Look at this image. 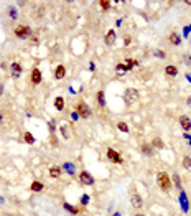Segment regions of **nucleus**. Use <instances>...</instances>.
I'll return each mask as SVG.
<instances>
[{"label": "nucleus", "mask_w": 191, "mask_h": 216, "mask_svg": "<svg viewBox=\"0 0 191 216\" xmlns=\"http://www.w3.org/2000/svg\"><path fill=\"white\" fill-rule=\"evenodd\" d=\"M157 183L163 191H170V188H172V177L166 172H158L157 173Z\"/></svg>", "instance_id": "obj_1"}, {"label": "nucleus", "mask_w": 191, "mask_h": 216, "mask_svg": "<svg viewBox=\"0 0 191 216\" xmlns=\"http://www.w3.org/2000/svg\"><path fill=\"white\" fill-rule=\"evenodd\" d=\"M74 112L78 114L79 117H83V119H89V117L92 116V111H91V107L84 103V101H79L78 104H76V107H74Z\"/></svg>", "instance_id": "obj_2"}, {"label": "nucleus", "mask_w": 191, "mask_h": 216, "mask_svg": "<svg viewBox=\"0 0 191 216\" xmlns=\"http://www.w3.org/2000/svg\"><path fill=\"white\" fill-rule=\"evenodd\" d=\"M13 35L17 36V38H22V40L30 38L31 36V28L28 25H18V27L13 28Z\"/></svg>", "instance_id": "obj_3"}, {"label": "nucleus", "mask_w": 191, "mask_h": 216, "mask_svg": "<svg viewBox=\"0 0 191 216\" xmlns=\"http://www.w3.org/2000/svg\"><path fill=\"white\" fill-rule=\"evenodd\" d=\"M139 91H137L135 88H129L127 91H125V94H124V99H125V103H127L129 106H132V104H135L137 101H139Z\"/></svg>", "instance_id": "obj_4"}, {"label": "nucleus", "mask_w": 191, "mask_h": 216, "mask_svg": "<svg viewBox=\"0 0 191 216\" xmlns=\"http://www.w3.org/2000/svg\"><path fill=\"white\" fill-rule=\"evenodd\" d=\"M105 155H107V158L111 162H114V164H117V165H120V164H124V158H122V155L117 150H114V149H107V152H105Z\"/></svg>", "instance_id": "obj_5"}, {"label": "nucleus", "mask_w": 191, "mask_h": 216, "mask_svg": "<svg viewBox=\"0 0 191 216\" xmlns=\"http://www.w3.org/2000/svg\"><path fill=\"white\" fill-rule=\"evenodd\" d=\"M79 182H81V185H86V186H91V185H94V177H92L91 173L87 172V170H83V172L79 173Z\"/></svg>", "instance_id": "obj_6"}, {"label": "nucleus", "mask_w": 191, "mask_h": 216, "mask_svg": "<svg viewBox=\"0 0 191 216\" xmlns=\"http://www.w3.org/2000/svg\"><path fill=\"white\" fill-rule=\"evenodd\" d=\"M130 205L135 208V210H140V208H143V200H142V196L137 193V191L130 195Z\"/></svg>", "instance_id": "obj_7"}, {"label": "nucleus", "mask_w": 191, "mask_h": 216, "mask_svg": "<svg viewBox=\"0 0 191 216\" xmlns=\"http://www.w3.org/2000/svg\"><path fill=\"white\" fill-rule=\"evenodd\" d=\"M115 40H117V33H115V30H109L107 33L104 35V43L107 45V46H112V45L115 43Z\"/></svg>", "instance_id": "obj_8"}, {"label": "nucleus", "mask_w": 191, "mask_h": 216, "mask_svg": "<svg viewBox=\"0 0 191 216\" xmlns=\"http://www.w3.org/2000/svg\"><path fill=\"white\" fill-rule=\"evenodd\" d=\"M178 124H180V127L185 130V132H189L191 130V119L188 116H181L180 119H178Z\"/></svg>", "instance_id": "obj_9"}, {"label": "nucleus", "mask_w": 191, "mask_h": 216, "mask_svg": "<svg viewBox=\"0 0 191 216\" xmlns=\"http://www.w3.org/2000/svg\"><path fill=\"white\" fill-rule=\"evenodd\" d=\"M53 76H55V79L61 81L66 76V68H64V64H58V66L55 68V71H53Z\"/></svg>", "instance_id": "obj_10"}, {"label": "nucleus", "mask_w": 191, "mask_h": 216, "mask_svg": "<svg viewBox=\"0 0 191 216\" xmlns=\"http://www.w3.org/2000/svg\"><path fill=\"white\" fill-rule=\"evenodd\" d=\"M59 132H61V135H63V139L64 140H69L71 139V129H69V125L66 124V122H63V124L59 125Z\"/></svg>", "instance_id": "obj_11"}, {"label": "nucleus", "mask_w": 191, "mask_h": 216, "mask_svg": "<svg viewBox=\"0 0 191 216\" xmlns=\"http://www.w3.org/2000/svg\"><path fill=\"white\" fill-rule=\"evenodd\" d=\"M30 81H31V84H33V86H36V84H40V83H41V71H40L38 68H33V71H31V78H30Z\"/></svg>", "instance_id": "obj_12"}, {"label": "nucleus", "mask_w": 191, "mask_h": 216, "mask_svg": "<svg viewBox=\"0 0 191 216\" xmlns=\"http://www.w3.org/2000/svg\"><path fill=\"white\" fill-rule=\"evenodd\" d=\"M22 64L20 63H12L10 64V73H12V76H13V78H20V76H22Z\"/></svg>", "instance_id": "obj_13"}, {"label": "nucleus", "mask_w": 191, "mask_h": 216, "mask_svg": "<svg viewBox=\"0 0 191 216\" xmlns=\"http://www.w3.org/2000/svg\"><path fill=\"white\" fill-rule=\"evenodd\" d=\"M140 152L143 153V155H148V157L155 155V149L152 147V144H142L140 145Z\"/></svg>", "instance_id": "obj_14"}, {"label": "nucleus", "mask_w": 191, "mask_h": 216, "mask_svg": "<svg viewBox=\"0 0 191 216\" xmlns=\"http://www.w3.org/2000/svg\"><path fill=\"white\" fill-rule=\"evenodd\" d=\"M168 41L173 45V46H180L181 45V36L176 33V31H172L170 33V36H168Z\"/></svg>", "instance_id": "obj_15"}, {"label": "nucleus", "mask_w": 191, "mask_h": 216, "mask_svg": "<svg viewBox=\"0 0 191 216\" xmlns=\"http://www.w3.org/2000/svg\"><path fill=\"white\" fill-rule=\"evenodd\" d=\"M7 15H9V18L12 22H15V20H18V10L15 5H9V9H7Z\"/></svg>", "instance_id": "obj_16"}, {"label": "nucleus", "mask_w": 191, "mask_h": 216, "mask_svg": "<svg viewBox=\"0 0 191 216\" xmlns=\"http://www.w3.org/2000/svg\"><path fill=\"white\" fill-rule=\"evenodd\" d=\"M96 99H97V104H99L101 107H105V92L102 89L96 92Z\"/></svg>", "instance_id": "obj_17"}, {"label": "nucleus", "mask_w": 191, "mask_h": 216, "mask_svg": "<svg viewBox=\"0 0 191 216\" xmlns=\"http://www.w3.org/2000/svg\"><path fill=\"white\" fill-rule=\"evenodd\" d=\"M152 147L161 150V149H165V142L161 140L160 137H153V140H152Z\"/></svg>", "instance_id": "obj_18"}, {"label": "nucleus", "mask_w": 191, "mask_h": 216, "mask_svg": "<svg viewBox=\"0 0 191 216\" xmlns=\"http://www.w3.org/2000/svg\"><path fill=\"white\" fill-rule=\"evenodd\" d=\"M61 173H63V168H61V167H51L50 168V177L51 178H59Z\"/></svg>", "instance_id": "obj_19"}, {"label": "nucleus", "mask_w": 191, "mask_h": 216, "mask_svg": "<svg viewBox=\"0 0 191 216\" xmlns=\"http://www.w3.org/2000/svg\"><path fill=\"white\" fill-rule=\"evenodd\" d=\"M165 74L166 76H176L178 74V68L173 66V64H168V66L165 68Z\"/></svg>", "instance_id": "obj_20"}, {"label": "nucleus", "mask_w": 191, "mask_h": 216, "mask_svg": "<svg viewBox=\"0 0 191 216\" xmlns=\"http://www.w3.org/2000/svg\"><path fill=\"white\" fill-rule=\"evenodd\" d=\"M55 107H56V111H63L64 109V97H61V96H58L55 99Z\"/></svg>", "instance_id": "obj_21"}, {"label": "nucleus", "mask_w": 191, "mask_h": 216, "mask_svg": "<svg viewBox=\"0 0 191 216\" xmlns=\"http://www.w3.org/2000/svg\"><path fill=\"white\" fill-rule=\"evenodd\" d=\"M30 190L31 191H35V193H38V191H43L44 190V186H43V183H40V182H33L31 183V186H30Z\"/></svg>", "instance_id": "obj_22"}, {"label": "nucleus", "mask_w": 191, "mask_h": 216, "mask_svg": "<svg viewBox=\"0 0 191 216\" xmlns=\"http://www.w3.org/2000/svg\"><path fill=\"white\" fill-rule=\"evenodd\" d=\"M127 71H129V69H127V66H125V63H119L115 66V73H117V74H125Z\"/></svg>", "instance_id": "obj_23"}, {"label": "nucleus", "mask_w": 191, "mask_h": 216, "mask_svg": "<svg viewBox=\"0 0 191 216\" xmlns=\"http://www.w3.org/2000/svg\"><path fill=\"white\" fill-rule=\"evenodd\" d=\"M172 182L175 183V186H176L178 190H181V178H180V175H178V173L172 175Z\"/></svg>", "instance_id": "obj_24"}, {"label": "nucleus", "mask_w": 191, "mask_h": 216, "mask_svg": "<svg viewBox=\"0 0 191 216\" xmlns=\"http://www.w3.org/2000/svg\"><path fill=\"white\" fill-rule=\"evenodd\" d=\"M63 168H64V170H66V172H68V173H71V175H73V173H74V170H76V168H74V164H71V162H64V165H63Z\"/></svg>", "instance_id": "obj_25"}, {"label": "nucleus", "mask_w": 191, "mask_h": 216, "mask_svg": "<svg viewBox=\"0 0 191 216\" xmlns=\"http://www.w3.org/2000/svg\"><path fill=\"white\" fill-rule=\"evenodd\" d=\"M153 56L158 58V59H165L166 58V53L163 50H153Z\"/></svg>", "instance_id": "obj_26"}, {"label": "nucleus", "mask_w": 191, "mask_h": 216, "mask_svg": "<svg viewBox=\"0 0 191 216\" xmlns=\"http://www.w3.org/2000/svg\"><path fill=\"white\" fill-rule=\"evenodd\" d=\"M117 129H119L120 130V132H125V134H127L129 132V125L127 124H125V122H117Z\"/></svg>", "instance_id": "obj_27"}, {"label": "nucleus", "mask_w": 191, "mask_h": 216, "mask_svg": "<svg viewBox=\"0 0 191 216\" xmlns=\"http://www.w3.org/2000/svg\"><path fill=\"white\" fill-rule=\"evenodd\" d=\"M135 64H137V59H132V58H127V59H125V66H127L129 71H130V69L135 66Z\"/></svg>", "instance_id": "obj_28"}, {"label": "nucleus", "mask_w": 191, "mask_h": 216, "mask_svg": "<svg viewBox=\"0 0 191 216\" xmlns=\"http://www.w3.org/2000/svg\"><path fill=\"white\" fill-rule=\"evenodd\" d=\"M23 137H25L27 144H35V137H33V134H31V132H25V135H23Z\"/></svg>", "instance_id": "obj_29"}, {"label": "nucleus", "mask_w": 191, "mask_h": 216, "mask_svg": "<svg viewBox=\"0 0 191 216\" xmlns=\"http://www.w3.org/2000/svg\"><path fill=\"white\" fill-rule=\"evenodd\" d=\"M183 167H185L186 170H191V158L188 155L183 157Z\"/></svg>", "instance_id": "obj_30"}, {"label": "nucleus", "mask_w": 191, "mask_h": 216, "mask_svg": "<svg viewBox=\"0 0 191 216\" xmlns=\"http://www.w3.org/2000/svg\"><path fill=\"white\" fill-rule=\"evenodd\" d=\"M99 5H101V9H102V10H109V9H111V2H109V0H101Z\"/></svg>", "instance_id": "obj_31"}, {"label": "nucleus", "mask_w": 191, "mask_h": 216, "mask_svg": "<svg viewBox=\"0 0 191 216\" xmlns=\"http://www.w3.org/2000/svg\"><path fill=\"white\" fill-rule=\"evenodd\" d=\"M64 208H66V210H68V211H71V213H73V214H78V213H79V210H78V208H74V206H71V205H68V203H64Z\"/></svg>", "instance_id": "obj_32"}, {"label": "nucleus", "mask_w": 191, "mask_h": 216, "mask_svg": "<svg viewBox=\"0 0 191 216\" xmlns=\"http://www.w3.org/2000/svg\"><path fill=\"white\" fill-rule=\"evenodd\" d=\"M87 201H89V196H87V195L81 196V205H83V206H86V205H87Z\"/></svg>", "instance_id": "obj_33"}, {"label": "nucleus", "mask_w": 191, "mask_h": 216, "mask_svg": "<svg viewBox=\"0 0 191 216\" xmlns=\"http://www.w3.org/2000/svg\"><path fill=\"white\" fill-rule=\"evenodd\" d=\"M183 31H185V36H188V35H189V31H191V25L185 27V30H183Z\"/></svg>", "instance_id": "obj_34"}, {"label": "nucleus", "mask_w": 191, "mask_h": 216, "mask_svg": "<svg viewBox=\"0 0 191 216\" xmlns=\"http://www.w3.org/2000/svg\"><path fill=\"white\" fill-rule=\"evenodd\" d=\"M124 41H125V46H129V43H130V36H125Z\"/></svg>", "instance_id": "obj_35"}, {"label": "nucleus", "mask_w": 191, "mask_h": 216, "mask_svg": "<svg viewBox=\"0 0 191 216\" xmlns=\"http://www.w3.org/2000/svg\"><path fill=\"white\" fill-rule=\"evenodd\" d=\"M186 103H188V106H189V107H191V96L188 97V101H186Z\"/></svg>", "instance_id": "obj_36"}, {"label": "nucleus", "mask_w": 191, "mask_h": 216, "mask_svg": "<svg viewBox=\"0 0 191 216\" xmlns=\"http://www.w3.org/2000/svg\"><path fill=\"white\" fill-rule=\"evenodd\" d=\"M3 203H5V200H3L2 196H0V205H3Z\"/></svg>", "instance_id": "obj_37"}, {"label": "nucleus", "mask_w": 191, "mask_h": 216, "mask_svg": "<svg viewBox=\"0 0 191 216\" xmlns=\"http://www.w3.org/2000/svg\"><path fill=\"white\" fill-rule=\"evenodd\" d=\"M2 121H3V114L0 112V122H2Z\"/></svg>", "instance_id": "obj_38"}, {"label": "nucleus", "mask_w": 191, "mask_h": 216, "mask_svg": "<svg viewBox=\"0 0 191 216\" xmlns=\"http://www.w3.org/2000/svg\"><path fill=\"white\" fill-rule=\"evenodd\" d=\"M135 216H147V214H143V213H139V214H135Z\"/></svg>", "instance_id": "obj_39"}, {"label": "nucleus", "mask_w": 191, "mask_h": 216, "mask_svg": "<svg viewBox=\"0 0 191 216\" xmlns=\"http://www.w3.org/2000/svg\"><path fill=\"white\" fill-rule=\"evenodd\" d=\"M114 216H120V213H119V211H117V213H114Z\"/></svg>", "instance_id": "obj_40"}, {"label": "nucleus", "mask_w": 191, "mask_h": 216, "mask_svg": "<svg viewBox=\"0 0 191 216\" xmlns=\"http://www.w3.org/2000/svg\"><path fill=\"white\" fill-rule=\"evenodd\" d=\"M9 216H22V214H9Z\"/></svg>", "instance_id": "obj_41"}, {"label": "nucleus", "mask_w": 191, "mask_h": 216, "mask_svg": "<svg viewBox=\"0 0 191 216\" xmlns=\"http://www.w3.org/2000/svg\"><path fill=\"white\" fill-rule=\"evenodd\" d=\"M0 96H2V86H0Z\"/></svg>", "instance_id": "obj_42"}, {"label": "nucleus", "mask_w": 191, "mask_h": 216, "mask_svg": "<svg viewBox=\"0 0 191 216\" xmlns=\"http://www.w3.org/2000/svg\"><path fill=\"white\" fill-rule=\"evenodd\" d=\"M188 58H189V63H191V55H189V56H188Z\"/></svg>", "instance_id": "obj_43"}]
</instances>
